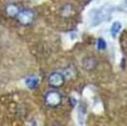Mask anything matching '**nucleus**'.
Returning a JSON list of instances; mask_svg holds the SVG:
<instances>
[{
	"instance_id": "obj_1",
	"label": "nucleus",
	"mask_w": 127,
	"mask_h": 126,
	"mask_svg": "<svg viewBox=\"0 0 127 126\" xmlns=\"http://www.w3.org/2000/svg\"><path fill=\"white\" fill-rule=\"evenodd\" d=\"M34 13H33L31 10L24 9L19 13V14L17 15V18H18V20L20 24L27 25V24H31L33 21V20H34Z\"/></svg>"
},
{
	"instance_id": "obj_2",
	"label": "nucleus",
	"mask_w": 127,
	"mask_h": 126,
	"mask_svg": "<svg viewBox=\"0 0 127 126\" xmlns=\"http://www.w3.org/2000/svg\"><path fill=\"white\" fill-rule=\"evenodd\" d=\"M61 101V97L56 92H50L46 96V102L50 106H56Z\"/></svg>"
},
{
	"instance_id": "obj_3",
	"label": "nucleus",
	"mask_w": 127,
	"mask_h": 126,
	"mask_svg": "<svg viewBox=\"0 0 127 126\" xmlns=\"http://www.w3.org/2000/svg\"><path fill=\"white\" fill-rule=\"evenodd\" d=\"M48 81H49V83H50L51 86L58 87V86H62L63 84L64 78H63V76L61 74L55 73H53V74H52L50 76Z\"/></svg>"
},
{
	"instance_id": "obj_4",
	"label": "nucleus",
	"mask_w": 127,
	"mask_h": 126,
	"mask_svg": "<svg viewBox=\"0 0 127 126\" xmlns=\"http://www.w3.org/2000/svg\"><path fill=\"white\" fill-rule=\"evenodd\" d=\"M38 82L39 79L38 78L35 77V76H32V77H29L28 79H27L26 80V85L29 87L30 89L34 90L38 85Z\"/></svg>"
},
{
	"instance_id": "obj_5",
	"label": "nucleus",
	"mask_w": 127,
	"mask_h": 126,
	"mask_svg": "<svg viewBox=\"0 0 127 126\" xmlns=\"http://www.w3.org/2000/svg\"><path fill=\"white\" fill-rule=\"evenodd\" d=\"M6 13L10 16H17L19 14V13H20L19 8L16 6V5H14V4L9 5L8 6H7V8H6Z\"/></svg>"
},
{
	"instance_id": "obj_6",
	"label": "nucleus",
	"mask_w": 127,
	"mask_h": 126,
	"mask_svg": "<svg viewBox=\"0 0 127 126\" xmlns=\"http://www.w3.org/2000/svg\"><path fill=\"white\" fill-rule=\"evenodd\" d=\"M121 28H122V24L119 22H115L111 27V34L113 37H115L116 35L119 34Z\"/></svg>"
},
{
	"instance_id": "obj_7",
	"label": "nucleus",
	"mask_w": 127,
	"mask_h": 126,
	"mask_svg": "<svg viewBox=\"0 0 127 126\" xmlns=\"http://www.w3.org/2000/svg\"><path fill=\"white\" fill-rule=\"evenodd\" d=\"M107 45H106V42L104 39L102 38H99L98 41H97V47L99 50H104V49H105Z\"/></svg>"
}]
</instances>
